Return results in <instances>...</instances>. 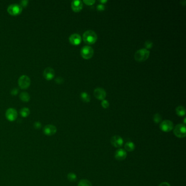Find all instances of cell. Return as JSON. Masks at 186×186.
I'll return each mask as SVG.
<instances>
[{
  "label": "cell",
  "mask_w": 186,
  "mask_h": 186,
  "mask_svg": "<svg viewBox=\"0 0 186 186\" xmlns=\"http://www.w3.org/2000/svg\"><path fill=\"white\" fill-rule=\"evenodd\" d=\"M82 39L86 44H93L97 40V35L92 30H87L84 33Z\"/></svg>",
  "instance_id": "1"
},
{
  "label": "cell",
  "mask_w": 186,
  "mask_h": 186,
  "mask_svg": "<svg viewBox=\"0 0 186 186\" xmlns=\"http://www.w3.org/2000/svg\"><path fill=\"white\" fill-rule=\"evenodd\" d=\"M150 52L146 49H141L138 50L135 53L134 58L138 62H143L149 58Z\"/></svg>",
  "instance_id": "2"
},
{
  "label": "cell",
  "mask_w": 186,
  "mask_h": 186,
  "mask_svg": "<svg viewBox=\"0 0 186 186\" xmlns=\"http://www.w3.org/2000/svg\"><path fill=\"white\" fill-rule=\"evenodd\" d=\"M174 133L179 138H183L186 136V128L185 124H179L174 128Z\"/></svg>",
  "instance_id": "3"
},
{
  "label": "cell",
  "mask_w": 186,
  "mask_h": 186,
  "mask_svg": "<svg viewBox=\"0 0 186 186\" xmlns=\"http://www.w3.org/2000/svg\"><path fill=\"white\" fill-rule=\"evenodd\" d=\"M23 11V8L20 5L14 3L8 6L7 8V12L12 16H17L20 14Z\"/></svg>",
  "instance_id": "4"
},
{
  "label": "cell",
  "mask_w": 186,
  "mask_h": 186,
  "mask_svg": "<svg viewBox=\"0 0 186 186\" xmlns=\"http://www.w3.org/2000/svg\"><path fill=\"white\" fill-rule=\"evenodd\" d=\"M18 85L21 89H27L31 85V79L28 76H21L18 80Z\"/></svg>",
  "instance_id": "5"
},
{
  "label": "cell",
  "mask_w": 186,
  "mask_h": 186,
  "mask_svg": "<svg viewBox=\"0 0 186 186\" xmlns=\"http://www.w3.org/2000/svg\"><path fill=\"white\" fill-rule=\"evenodd\" d=\"M94 54L93 48L90 46H84L81 50V55L85 59H90L92 58Z\"/></svg>",
  "instance_id": "6"
},
{
  "label": "cell",
  "mask_w": 186,
  "mask_h": 186,
  "mask_svg": "<svg viewBox=\"0 0 186 186\" xmlns=\"http://www.w3.org/2000/svg\"><path fill=\"white\" fill-rule=\"evenodd\" d=\"M159 128L164 132H169L174 129V124L172 121L166 120L161 123Z\"/></svg>",
  "instance_id": "7"
},
{
  "label": "cell",
  "mask_w": 186,
  "mask_h": 186,
  "mask_svg": "<svg viewBox=\"0 0 186 186\" xmlns=\"http://www.w3.org/2000/svg\"><path fill=\"white\" fill-rule=\"evenodd\" d=\"M5 115L6 118L9 121L13 122L17 118V111L14 108H9L6 111Z\"/></svg>",
  "instance_id": "8"
},
{
  "label": "cell",
  "mask_w": 186,
  "mask_h": 186,
  "mask_svg": "<svg viewBox=\"0 0 186 186\" xmlns=\"http://www.w3.org/2000/svg\"><path fill=\"white\" fill-rule=\"evenodd\" d=\"M94 95L97 99L103 100L106 98V93L103 88L97 87L94 90Z\"/></svg>",
  "instance_id": "9"
},
{
  "label": "cell",
  "mask_w": 186,
  "mask_h": 186,
  "mask_svg": "<svg viewBox=\"0 0 186 186\" xmlns=\"http://www.w3.org/2000/svg\"><path fill=\"white\" fill-rule=\"evenodd\" d=\"M111 143L115 147L120 148L123 144V140L120 136L115 135L111 138Z\"/></svg>",
  "instance_id": "10"
},
{
  "label": "cell",
  "mask_w": 186,
  "mask_h": 186,
  "mask_svg": "<svg viewBox=\"0 0 186 186\" xmlns=\"http://www.w3.org/2000/svg\"><path fill=\"white\" fill-rule=\"evenodd\" d=\"M70 43L74 45H78L82 42V37L78 33H73L70 35L69 38Z\"/></svg>",
  "instance_id": "11"
},
{
  "label": "cell",
  "mask_w": 186,
  "mask_h": 186,
  "mask_svg": "<svg viewBox=\"0 0 186 186\" xmlns=\"http://www.w3.org/2000/svg\"><path fill=\"white\" fill-rule=\"evenodd\" d=\"M56 132L57 128L55 126L52 124H47L43 129L44 133L48 136H52L54 135L56 133Z\"/></svg>",
  "instance_id": "12"
},
{
  "label": "cell",
  "mask_w": 186,
  "mask_h": 186,
  "mask_svg": "<svg viewBox=\"0 0 186 186\" xmlns=\"http://www.w3.org/2000/svg\"><path fill=\"white\" fill-rule=\"evenodd\" d=\"M55 71L51 67H47L43 72V76L47 80H51L55 77Z\"/></svg>",
  "instance_id": "13"
},
{
  "label": "cell",
  "mask_w": 186,
  "mask_h": 186,
  "mask_svg": "<svg viewBox=\"0 0 186 186\" xmlns=\"http://www.w3.org/2000/svg\"><path fill=\"white\" fill-rule=\"evenodd\" d=\"M71 7L74 12H79L82 11L83 7L82 2L79 0L73 1L72 2Z\"/></svg>",
  "instance_id": "14"
},
{
  "label": "cell",
  "mask_w": 186,
  "mask_h": 186,
  "mask_svg": "<svg viewBox=\"0 0 186 186\" xmlns=\"http://www.w3.org/2000/svg\"><path fill=\"white\" fill-rule=\"evenodd\" d=\"M127 152L124 149H120L115 153V158L117 161H123L127 157Z\"/></svg>",
  "instance_id": "15"
},
{
  "label": "cell",
  "mask_w": 186,
  "mask_h": 186,
  "mask_svg": "<svg viewBox=\"0 0 186 186\" xmlns=\"http://www.w3.org/2000/svg\"><path fill=\"white\" fill-rule=\"evenodd\" d=\"M135 144L132 141H128L124 145V149L127 151H133L135 149Z\"/></svg>",
  "instance_id": "16"
},
{
  "label": "cell",
  "mask_w": 186,
  "mask_h": 186,
  "mask_svg": "<svg viewBox=\"0 0 186 186\" xmlns=\"http://www.w3.org/2000/svg\"><path fill=\"white\" fill-rule=\"evenodd\" d=\"M176 114L179 116H183L186 114V109L185 107L182 106H179L176 109Z\"/></svg>",
  "instance_id": "17"
},
{
  "label": "cell",
  "mask_w": 186,
  "mask_h": 186,
  "mask_svg": "<svg viewBox=\"0 0 186 186\" xmlns=\"http://www.w3.org/2000/svg\"><path fill=\"white\" fill-rule=\"evenodd\" d=\"M20 98L24 102H28L30 100V96L29 94L26 92H23L20 94Z\"/></svg>",
  "instance_id": "18"
},
{
  "label": "cell",
  "mask_w": 186,
  "mask_h": 186,
  "mask_svg": "<svg viewBox=\"0 0 186 186\" xmlns=\"http://www.w3.org/2000/svg\"><path fill=\"white\" fill-rule=\"evenodd\" d=\"M20 114L21 115V116L23 117H27L29 116V114H30V110L28 108H22L20 111Z\"/></svg>",
  "instance_id": "19"
},
{
  "label": "cell",
  "mask_w": 186,
  "mask_h": 186,
  "mask_svg": "<svg viewBox=\"0 0 186 186\" xmlns=\"http://www.w3.org/2000/svg\"><path fill=\"white\" fill-rule=\"evenodd\" d=\"M78 186H92L91 182L86 179H83L80 181Z\"/></svg>",
  "instance_id": "20"
},
{
  "label": "cell",
  "mask_w": 186,
  "mask_h": 186,
  "mask_svg": "<svg viewBox=\"0 0 186 186\" xmlns=\"http://www.w3.org/2000/svg\"><path fill=\"white\" fill-rule=\"evenodd\" d=\"M81 98H82V100L86 103H88L91 100V98L90 97V96L88 94V93L85 92H83L81 93Z\"/></svg>",
  "instance_id": "21"
},
{
  "label": "cell",
  "mask_w": 186,
  "mask_h": 186,
  "mask_svg": "<svg viewBox=\"0 0 186 186\" xmlns=\"http://www.w3.org/2000/svg\"><path fill=\"white\" fill-rule=\"evenodd\" d=\"M67 178L70 182H75L77 180V176L73 173H70L67 175Z\"/></svg>",
  "instance_id": "22"
},
{
  "label": "cell",
  "mask_w": 186,
  "mask_h": 186,
  "mask_svg": "<svg viewBox=\"0 0 186 186\" xmlns=\"http://www.w3.org/2000/svg\"><path fill=\"white\" fill-rule=\"evenodd\" d=\"M162 117L159 114H156L153 116V121L155 123H159L162 121Z\"/></svg>",
  "instance_id": "23"
},
{
  "label": "cell",
  "mask_w": 186,
  "mask_h": 186,
  "mask_svg": "<svg viewBox=\"0 0 186 186\" xmlns=\"http://www.w3.org/2000/svg\"><path fill=\"white\" fill-rule=\"evenodd\" d=\"M145 47L146 48V49L148 50V49H151L153 47V43L152 41H146L145 43Z\"/></svg>",
  "instance_id": "24"
},
{
  "label": "cell",
  "mask_w": 186,
  "mask_h": 186,
  "mask_svg": "<svg viewBox=\"0 0 186 186\" xmlns=\"http://www.w3.org/2000/svg\"><path fill=\"white\" fill-rule=\"evenodd\" d=\"M101 104H102V107L104 108V109H107L109 106V102L108 100H105V99L102 100Z\"/></svg>",
  "instance_id": "25"
},
{
  "label": "cell",
  "mask_w": 186,
  "mask_h": 186,
  "mask_svg": "<svg viewBox=\"0 0 186 186\" xmlns=\"http://www.w3.org/2000/svg\"><path fill=\"white\" fill-rule=\"evenodd\" d=\"M84 2L85 3H86L88 6H91L96 2V1H94V0H84Z\"/></svg>",
  "instance_id": "26"
},
{
  "label": "cell",
  "mask_w": 186,
  "mask_h": 186,
  "mask_svg": "<svg viewBox=\"0 0 186 186\" xmlns=\"http://www.w3.org/2000/svg\"><path fill=\"white\" fill-rule=\"evenodd\" d=\"M29 1H27V0H23V1H21L20 2V6L21 7L23 8V7H26L27 6H28V4H29Z\"/></svg>",
  "instance_id": "27"
},
{
  "label": "cell",
  "mask_w": 186,
  "mask_h": 186,
  "mask_svg": "<svg viewBox=\"0 0 186 186\" xmlns=\"http://www.w3.org/2000/svg\"><path fill=\"white\" fill-rule=\"evenodd\" d=\"M55 82L58 84H63L64 82V80L61 77H58L56 79H55Z\"/></svg>",
  "instance_id": "28"
},
{
  "label": "cell",
  "mask_w": 186,
  "mask_h": 186,
  "mask_svg": "<svg viewBox=\"0 0 186 186\" xmlns=\"http://www.w3.org/2000/svg\"><path fill=\"white\" fill-rule=\"evenodd\" d=\"M97 9L99 11H103L105 9V6L103 4H99L97 6Z\"/></svg>",
  "instance_id": "29"
},
{
  "label": "cell",
  "mask_w": 186,
  "mask_h": 186,
  "mask_svg": "<svg viewBox=\"0 0 186 186\" xmlns=\"http://www.w3.org/2000/svg\"><path fill=\"white\" fill-rule=\"evenodd\" d=\"M34 127L36 129H39V128H41V122H35V124H34Z\"/></svg>",
  "instance_id": "30"
},
{
  "label": "cell",
  "mask_w": 186,
  "mask_h": 186,
  "mask_svg": "<svg viewBox=\"0 0 186 186\" xmlns=\"http://www.w3.org/2000/svg\"><path fill=\"white\" fill-rule=\"evenodd\" d=\"M18 92H19V90H17V88H14L11 91V94L13 96H16Z\"/></svg>",
  "instance_id": "31"
},
{
  "label": "cell",
  "mask_w": 186,
  "mask_h": 186,
  "mask_svg": "<svg viewBox=\"0 0 186 186\" xmlns=\"http://www.w3.org/2000/svg\"><path fill=\"white\" fill-rule=\"evenodd\" d=\"M158 186H171L169 184V183L167 182H162Z\"/></svg>",
  "instance_id": "32"
},
{
  "label": "cell",
  "mask_w": 186,
  "mask_h": 186,
  "mask_svg": "<svg viewBox=\"0 0 186 186\" xmlns=\"http://www.w3.org/2000/svg\"><path fill=\"white\" fill-rule=\"evenodd\" d=\"M99 2L100 3H102V4L104 5V3L107 2V1H106V0H103H103H101V1H99Z\"/></svg>",
  "instance_id": "33"
},
{
  "label": "cell",
  "mask_w": 186,
  "mask_h": 186,
  "mask_svg": "<svg viewBox=\"0 0 186 186\" xmlns=\"http://www.w3.org/2000/svg\"><path fill=\"white\" fill-rule=\"evenodd\" d=\"M184 123L185 124L186 123V118H185V120H184Z\"/></svg>",
  "instance_id": "34"
}]
</instances>
